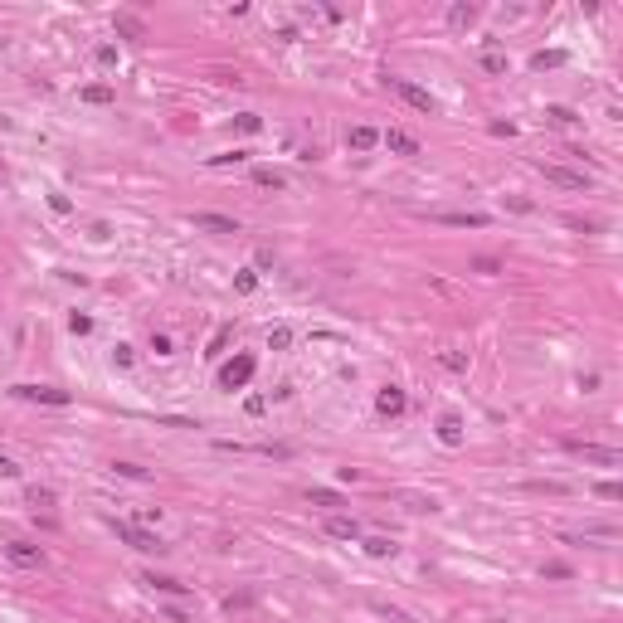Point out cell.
<instances>
[{"mask_svg": "<svg viewBox=\"0 0 623 623\" xmlns=\"http://www.w3.org/2000/svg\"><path fill=\"white\" fill-rule=\"evenodd\" d=\"M531 64H536V69H555V64H565V54H560V49H550V54H536Z\"/></svg>", "mask_w": 623, "mask_h": 623, "instance_id": "cell-24", "label": "cell"}, {"mask_svg": "<svg viewBox=\"0 0 623 623\" xmlns=\"http://www.w3.org/2000/svg\"><path fill=\"white\" fill-rule=\"evenodd\" d=\"M15 395L20 400H34V405H54V410L74 405V395L69 390H54V385H15Z\"/></svg>", "mask_w": 623, "mask_h": 623, "instance_id": "cell-2", "label": "cell"}, {"mask_svg": "<svg viewBox=\"0 0 623 623\" xmlns=\"http://www.w3.org/2000/svg\"><path fill=\"white\" fill-rule=\"evenodd\" d=\"M575 453H584V463H604V468H619L623 453L619 448H594V443H570Z\"/></svg>", "mask_w": 623, "mask_h": 623, "instance_id": "cell-7", "label": "cell"}, {"mask_svg": "<svg viewBox=\"0 0 623 623\" xmlns=\"http://www.w3.org/2000/svg\"><path fill=\"white\" fill-rule=\"evenodd\" d=\"M443 224H458V229H487V214H443Z\"/></svg>", "mask_w": 623, "mask_h": 623, "instance_id": "cell-16", "label": "cell"}, {"mask_svg": "<svg viewBox=\"0 0 623 623\" xmlns=\"http://www.w3.org/2000/svg\"><path fill=\"white\" fill-rule=\"evenodd\" d=\"M5 555H10L15 565H39V550L24 545V540H5Z\"/></svg>", "mask_w": 623, "mask_h": 623, "instance_id": "cell-12", "label": "cell"}, {"mask_svg": "<svg viewBox=\"0 0 623 623\" xmlns=\"http://www.w3.org/2000/svg\"><path fill=\"white\" fill-rule=\"evenodd\" d=\"M258 127H263V117H253V112H244V117H239V132H248V136H253Z\"/></svg>", "mask_w": 623, "mask_h": 623, "instance_id": "cell-27", "label": "cell"}, {"mask_svg": "<svg viewBox=\"0 0 623 623\" xmlns=\"http://www.w3.org/2000/svg\"><path fill=\"white\" fill-rule=\"evenodd\" d=\"M146 584L161 589V594H186V589H190V584H181V580H171V575H146Z\"/></svg>", "mask_w": 623, "mask_h": 623, "instance_id": "cell-15", "label": "cell"}, {"mask_svg": "<svg viewBox=\"0 0 623 623\" xmlns=\"http://www.w3.org/2000/svg\"><path fill=\"white\" fill-rule=\"evenodd\" d=\"M540 176H545L550 186H565V190H589V176H584V171H565V166H545V161H540Z\"/></svg>", "mask_w": 623, "mask_h": 623, "instance_id": "cell-4", "label": "cell"}, {"mask_svg": "<svg viewBox=\"0 0 623 623\" xmlns=\"http://www.w3.org/2000/svg\"><path fill=\"white\" fill-rule=\"evenodd\" d=\"M117 29H122V34H132V39H141V24H136V20H127V15L117 20Z\"/></svg>", "mask_w": 623, "mask_h": 623, "instance_id": "cell-29", "label": "cell"}, {"mask_svg": "<svg viewBox=\"0 0 623 623\" xmlns=\"http://www.w3.org/2000/svg\"><path fill=\"white\" fill-rule=\"evenodd\" d=\"M594 497H604V502H619L623 487H619V482H599V487H594Z\"/></svg>", "mask_w": 623, "mask_h": 623, "instance_id": "cell-26", "label": "cell"}, {"mask_svg": "<svg viewBox=\"0 0 623 623\" xmlns=\"http://www.w3.org/2000/svg\"><path fill=\"white\" fill-rule=\"evenodd\" d=\"M365 550H370L375 560H385V555H395V540H390V536H370V540H365Z\"/></svg>", "mask_w": 623, "mask_h": 623, "instance_id": "cell-19", "label": "cell"}, {"mask_svg": "<svg viewBox=\"0 0 623 623\" xmlns=\"http://www.w3.org/2000/svg\"><path fill=\"white\" fill-rule=\"evenodd\" d=\"M98 64H103V69H112V64H117V49H112V44H103V49H98Z\"/></svg>", "mask_w": 623, "mask_h": 623, "instance_id": "cell-32", "label": "cell"}, {"mask_svg": "<svg viewBox=\"0 0 623 623\" xmlns=\"http://www.w3.org/2000/svg\"><path fill=\"white\" fill-rule=\"evenodd\" d=\"M112 531H117V540H127L132 550H166L161 536H151V531H141V526H132V521H112Z\"/></svg>", "mask_w": 623, "mask_h": 623, "instance_id": "cell-3", "label": "cell"}, {"mask_svg": "<svg viewBox=\"0 0 623 623\" xmlns=\"http://www.w3.org/2000/svg\"><path fill=\"white\" fill-rule=\"evenodd\" d=\"M395 93H400L410 107H419V112H433V98H428L419 83H410V78H395Z\"/></svg>", "mask_w": 623, "mask_h": 623, "instance_id": "cell-8", "label": "cell"}, {"mask_svg": "<svg viewBox=\"0 0 623 623\" xmlns=\"http://www.w3.org/2000/svg\"><path fill=\"white\" fill-rule=\"evenodd\" d=\"M117 472L122 477H146V468H136V463H117Z\"/></svg>", "mask_w": 623, "mask_h": 623, "instance_id": "cell-35", "label": "cell"}, {"mask_svg": "<svg viewBox=\"0 0 623 623\" xmlns=\"http://www.w3.org/2000/svg\"><path fill=\"white\" fill-rule=\"evenodd\" d=\"M395 156H419V136H410V132H400V127H390L385 136H380Z\"/></svg>", "mask_w": 623, "mask_h": 623, "instance_id": "cell-9", "label": "cell"}, {"mask_svg": "<svg viewBox=\"0 0 623 623\" xmlns=\"http://www.w3.org/2000/svg\"><path fill=\"white\" fill-rule=\"evenodd\" d=\"M69 326H74V336H88V331H93V321H88V316H74Z\"/></svg>", "mask_w": 623, "mask_h": 623, "instance_id": "cell-33", "label": "cell"}, {"mask_svg": "<svg viewBox=\"0 0 623 623\" xmlns=\"http://www.w3.org/2000/svg\"><path fill=\"white\" fill-rule=\"evenodd\" d=\"M482 69H487V74H507V54L497 49V39H487V49H482Z\"/></svg>", "mask_w": 623, "mask_h": 623, "instance_id": "cell-13", "label": "cell"}, {"mask_svg": "<svg viewBox=\"0 0 623 623\" xmlns=\"http://www.w3.org/2000/svg\"><path fill=\"white\" fill-rule=\"evenodd\" d=\"M0 477H20V468H15V458H5V453H0Z\"/></svg>", "mask_w": 623, "mask_h": 623, "instance_id": "cell-36", "label": "cell"}, {"mask_svg": "<svg viewBox=\"0 0 623 623\" xmlns=\"http://www.w3.org/2000/svg\"><path fill=\"white\" fill-rule=\"evenodd\" d=\"M83 103L107 107V103H112V88H107V83H88V88H83Z\"/></svg>", "mask_w": 623, "mask_h": 623, "instance_id": "cell-17", "label": "cell"}, {"mask_svg": "<svg viewBox=\"0 0 623 623\" xmlns=\"http://www.w3.org/2000/svg\"><path fill=\"white\" fill-rule=\"evenodd\" d=\"M326 536H336V540H360V521L356 517H331L326 521Z\"/></svg>", "mask_w": 623, "mask_h": 623, "instance_id": "cell-10", "label": "cell"}, {"mask_svg": "<svg viewBox=\"0 0 623 623\" xmlns=\"http://www.w3.org/2000/svg\"><path fill=\"white\" fill-rule=\"evenodd\" d=\"M438 438H443L448 448H458V443H463V419H458V414H443V419H438Z\"/></svg>", "mask_w": 623, "mask_h": 623, "instance_id": "cell-11", "label": "cell"}, {"mask_svg": "<svg viewBox=\"0 0 623 623\" xmlns=\"http://www.w3.org/2000/svg\"><path fill=\"white\" fill-rule=\"evenodd\" d=\"M29 502H34V507H49V502H54V492H49V487H34V492H29Z\"/></svg>", "mask_w": 623, "mask_h": 623, "instance_id": "cell-31", "label": "cell"}, {"mask_svg": "<svg viewBox=\"0 0 623 623\" xmlns=\"http://www.w3.org/2000/svg\"><path fill=\"white\" fill-rule=\"evenodd\" d=\"M234 288H239V293H258V273H253V268H239V273H234Z\"/></svg>", "mask_w": 623, "mask_h": 623, "instance_id": "cell-20", "label": "cell"}, {"mask_svg": "<svg viewBox=\"0 0 623 623\" xmlns=\"http://www.w3.org/2000/svg\"><path fill=\"white\" fill-rule=\"evenodd\" d=\"M312 507H341V497L331 487H312Z\"/></svg>", "mask_w": 623, "mask_h": 623, "instance_id": "cell-22", "label": "cell"}, {"mask_svg": "<svg viewBox=\"0 0 623 623\" xmlns=\"http://www.w3.org/2000/svg\"><path fill=\"white\" fill-rule=\"evenodd\" d=\"M248 161V151H224V156H209V166H239Z\"/></svg>", "mask_w": 623, "mask_h": 623, "instance_id": "cell-25", "label": "cell"}, {"mask_svg": "<svg viewBox=\"0 0 623 623\" xmlns=\"http://www.w3.org/2000/svg\"><path fill=\"white\" fill-rule=\"evenodd\" d=\"M268 346H273V351H288V346H293V331H288V326L268 331Z\"/></svg>", "mask_w": 623, "mask_h": 623, "instance_id": "cell-23", "label": "cell"}, {"mask_svg": "<svg viewBox=\"0 0 623 623\" xmlns=\"http://www.w3.org/2000/svg\"><path fill=\"white\" fill-rule=\"evenodd\" d=\"M253 181H258L263 190H283V176H278V171H268V166H263V171H253Z\"/></svg>", "mask_w": 623, "mask_h": 623, "instance_id": "cell-21", "label": "cell"}, {"mask_svg": "<svg viewBox=\"0 0 623 623\" xmlns=\"http://www.w3.org/2000/svg\"><path fill=\"white\" fill-rule=\"evenodd\" d=\"M190 224H195V229H209V234H239V224H234L229 214H209V209L190 214Z\"/></svg>", "mask_w": 623, "mask_h": 623, "instance_id": "cell-6", "label": "cell"}, {"mask_svg": "<svg viewBox=\"0 0 623 623\" xmlns=\"http://www.w3.org/2000/svg\"><path fill=\"white\" fill-rule=\"evenodd\" d=\"M375 410H380V414H390V419H400L405 410H410V400H405V390H400V385H385V390L375 395Z\"/></svg>", "mask_w": 623, "mask_h": 623, "instance_id": "cell-5", "label": "cell"}, {"mask_svg": "<svg viewBox=\"0 0 623 623\" xmlns=\"http://www.w3.org/2000/svg\"><path fill=\"white\" fill-rule=\"evenodd\" d=\"M375 141H380V132H375V127H351V146H356V151H370Z\"/></svg>", "mask_w": 623, "mask_h": 623, "instance_id": "cell-14", "label": "cell"}, {"mask_svg": "<svg viewBox=\"0 0 623 623\" xmlns=\"http://www.w3.org/2000/svg\"><path fill=\"white\" fill-rule=\"evenodd\" d=\"M443 365H448V370H468V356H458V351H443Z\"/></svg>", "mask_w": 623, "mask_h": 623, "instance_id": "cell-28", "label": "cell"}, {"mask_svg": "<svg viewBox=\"0 0 623 623\" xmlns=\"http://www.w3.org/2000/svg\"><path fill=\"white\" fill-rule=\"evenodd\" d=\"M472 20H477L472 5H453V10H448V24H453V29H463V24H472Z\"/></svg>", "mask_w": 623, "mask_h": 623, "instance_id": "cell-18", "label": "cell"}, {"mask_svg": "<svg viewBox=\"0 0 623 623\" xmlns=\"http://www.w3.org/2000/svg\"><path fill=\"white\" fill-rule=\"evenodd\" d=\"M550 122H560V127H570V122H575V112H570V107H550Z\"/></svg>", "mask_w": 623, "mask_h": 623, "instance_id": "cell-30", "label": "cell"}, {"mask_svg": "<svg viewBox=\"0 0 623 623\" xmlns=\"http://www.w3.org/2000/svg\"><path fill=\"white\" fill-rule=\"evenodd\" d=\"M253 370H258V360H253V356H234V360L219 370V385H224V390H244V385L253 380Z\"/></svg>", "mask_w": 623, "mask_h": 623, "instance_id": "cell-1", "label": "cell"}, {"mask_svg": "<svg viewBox=\"0 0 623 623\" xmlns=\"http://www.w3.org/2000/svg\"><path fill=\"white\" fill-rule=\"evenodd\" d=\"M151 351H156V356H171V336H166V331H161V336H156V341H151Z\"/></svg>", "mask_w": 623, "mask_h": 623, "instance_id": "cell-34", "label": "cell"}]
</instances>
